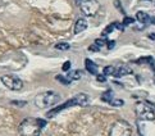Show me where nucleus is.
<instances>
[{
  "label": "nucleus",
  "mask_w": 155,
  "mask_h": 136,
  "mask_svg": "<svg viewBox=\"0 0 155 136\" xmlns=\"http://www.w3.org/2000/svg\"><path fill=\"white\" fill-rule=\"evenodd\" d=\"M136 18H137L138 22H141L142 25H146V23H149V21H150V17H149V14L145 13V12H137Z\"/></svg>",
  "instance_id": "11"
},
{
  "label": "nucleus",
  "mask_w": 155,
  "mask_h": 136,
  "mask_svg": "<svg viewBox=\"0 0 155 136\" xmlns=\"http://www.w3.org/2000/svg\"><path fill=\"white\" fill-rule=\"evenodd\" d=\"M69 48H71V45L67 44V42H60V44L55 45V49H58V50H68Z\"/></svg>",
  "instance_id": "15"
},
{
  "label": "nucleus",
  "mask_w": 155,
  "mask_h": 136,
  "mask_svg": "<svg viewBox=\"0 0 155 136\" xmlns=\"http://www.w3.org/2000/svg\"><path fill=\"white\" fill-rule=\"evenodd\" d=\"M95 44L99 46V48H101V46H104L105 44H107V40H103V39H99V40H96L95 41Z\"/></svg>",
  "instance_id": "18"
},
{
  "label": "nucleus",
  "mask_w": 155,
  "mask_h": 136,
  "mask_svg": "<svg viewBox=\"0 0 155 136\" xmlns=\"http://www.w3.org/2000/svg\"><path fill=\"white\" fill-rule=\"evenodd\" d=\"M113 46H114V41H112V42H108V48H109V49H112Z\"/></svg>",
  "instance_id": "23"
},
{
  "label": "nucleus",
  "mask_w": 155,
  "mask_h": 136,
  "mask_svg": "<svg viewBox=\"0 0 155 136\" xmlns=\"http://www.w3.org/2000/svg\"><path fill=\"white\" fill-rule=\"evenodd\" d=\"M81 76H82V72H81V71H71V72L68 73V76H67V78H68L69 82H72V81L80 80V78H81Z\"/></svg>",
  "instance_id": "12"
},
{
  "label": "nucleus",
  "mask_w": 155,
  "mask_h": 136,
  "mask_svg": "<svg viewBox=\"0 0 155 136\" xmlns=\"http://www.w3.org/2000/svg\"><path fill=\"white\" fill-rule=\"evenodd\" d=\"M135 112L137 118L141 121H154L155 119V105L149 101L136 103Z\"/></svg>",
  "instance_id": "4"
},
{
  "label": "nucleus",
  "mask_w": 155,
  "mask_h": 136,
  "mask_svg": "<svg viewBox=\"0 0 155 136\" xmlns=\"http://www.w3.org/2000/svg\"><path fill=\"white\" fill-rule=\"evenodd\" d=\"M63 71H65V72H67V71H69V68H71V63L69 62H65L64 64H63Z\"/></svg>",
  "instance_id": "21"
},
{
  "label": "nucleus",
  "mask_w": 155,
  "mask_h": 136,
  "mask_svg": "<svg viewBox=\"0 0 155 136\" xmlns=\"http://www.w3.org/2000/svg\"><path fill=\"white\" fill-rule=\"evenodd\" d=\"M130 73H132V71L127 66L115 67V71H114V76H115V77H122V76H126V75H130Z\"/></svg>",
  "instance_id": "9"
},
{
  "label": "nucleus",
  "mask_w": 155,
  "mask_h": 136,
  "mask_svg": "<svg viewBox=\"0 0 155 136\" xmlns=\"http://www.w3.org/2000/svg\"><path fill=\"white\" fill-rule=\"evenodd\" d=\"M87 28V21L85 18H78L74 23V34H81L82 31H85Z\"/></svg>",
  "instance_id": "8"
},
{
  "label": "nucleus",
  "mask_w": 155,
  "mask_h": 136,
  "mask_svg": "<svg viewBox=\"0 0 155 136\" xmlns=\"http://www.w3.org/2000/svg\"><path fill=\"white\" fill-rule=\"evenodd\" d=\"M88 101H90V98H88L87 94H77L76 96H73L72 99L67 100L64 103V104L59 105L57 108H53V109L50 112L46 113V117L48 118H51L53 116H55V114H58L59 112H62L63 109H67V108L69 107H73V105H80V107H85L88 104Z\"/></svg>",
  "instance_id": "2"
},
{
  "label": "nucleus",
  "mask_w": 155,
  "mask_h": 136,
  "mask_svg": "<svg viewBox=\"0 0 155 136\" xmlns=\"http://www.w3.org/2000/svg\"><path fill=\"white\" fill-rule=\"evenodd\" d=\"M85 67L91 75H96L97 73V66L91 61V59H85Z\"/></svg>",
  "instance_id": "10"
},
{
  "label": "nucleus",
  "mask_w": 155,
  "mask_h": 136,
  "mask_svg": "<svg viewBox=\"0 0 155 136\" xmlns=\"http://www.w3.org/2000/svg\"><path fill=\"white\" fill-rule=\"evenodd\" d=\"M60 101V95L57 94L55 91H44L40 92L35 96V105L40 109H44V108H50L54 107L55 104H58Z\"/></svg>",
  "instance_id": "3"
},
{
  "label": "nucleus",
  "mask_w": 155,
  "mask_h": 136,
  "mask_svg": "<svg viewBox=\"0 0 155 136\" xmlns=\"http://www.w3.org/2000/svg\"><path fill=\"white\" fill-rule=\"evenodd\" d=\"M97 81H100V82H104V81H105V75H99V76H97Z\"/></svg>",
  "instance_id": "22"
},
{
  "label": "nucleus",
  "mask_w": 155,
  "mask_h": 136,
  "mask_svg": "<svg viewBox=\"0 0 155 136\" xmlns=\"http://www.w3.org/2000/svg\"><path fill=\"white\" fill-rule=\"evenodd\" d=\"M45 126V121L38 118H26L21 122L18 131L21 136H40L41 128Z\"/></svg>",
  "instance_id": "1"
},
{
  "label": "nucleus",
  "mask_w": 155,
  "mask_h": 136,
  "mask_svg": "<svg viewBox=\"0 0 155 136\" xmlns=\"http://www.w3.org/2000/svg\"><path fill=\"white\" fill-rule=\"evenodd\" d=\"M130 23H134V18H130V17L124 18V21H123V26H127V25H130Z\"/></svg>",
  "instance_id": "20"
},
{
  "label": "nucleus",
  "mask_w": 155,
  "mask_h": 136,
  "mask_svg": "<svg viewBox=\"0 0 155 136\" xmlns=\"http://www.w3.org/2000/svg\"><path fill=\"white\" fill-rule=\"evenodd\" d=\"M101 99H103L104 101H107V103H110V101H112V100L114 99V98H113V92L110 91V90H108L107 92H104V94H103Z\"/></svg>",
  "instance_id": "13"
},
{
  "label": "nucleus",
  "mask_w": 155,
  "mask_h": 136,
  "mask_svg": "<svg viewBox=\"0 0 155 136\" xmlns=\"http://www.w3.org/2000/svg\"><path fill=\"white\" fill-rule=\"evenodd\" d=\"M0 81H2L9 90H13V91H19V90H22V88H23L22 80L14 75H4L0 77Z\"/></svg>",
  "instance_id": "7"
},
{
  "label": "nucleus",
  "mask_w": 155,
  "mask_h": 136,
  "mask_svg": "<svg viewBox=\"0 0 155 136\" xmlns=\"http://www.w3.org/2000/svg\"><path fill=\"white\" fill-rule=\"evenodd\" d=\"M114 71H115V67L114 66H107L104 68V75L105 76H114Z\"/></svg>",
  "instance_id": "14"
},
{
  "label": "nucleus",
  "mask_w": 155,
  "mask_h": 136,
  "mask_svg": "<svg viewBox=\"0 0 155 136\" xmlns=\"http://www.w3.org/2000/svg\"><path fill=\"white\" fill-rule=\"evenodd\" d=\"M88 50H90V51H99V50H100V48H99V46L95 44V42H94V44H92L90 48H88Z\"/></svg>",
  "instance_id": "19"
},
{
  "label": "nucleus",
  "mask_w": 155,
  "mask_h": 136,
  "mask_svg": "<svg viewBox=\"0 0 155 136\" xmlns=\"http://www.w3.org/2000/svg\"><path fill=\"white\" fill-rule=\"evenodd\" d=\"M78 5L81 12L85 15H87V17L95 15L99 12V9H100V3L97 0H80Z\"/></svg>",
  "instance_id": "6"
},
{
  "label": "nucleus",
  "mask_w": 155,
  "mask_h": 136,
  "mask_svg": "<svg viewBox=\"0 0 155 136\" xmlns=\"http://www.w3.org/2000/svg\"><path fill=\"white\" fill-rule=\"evenodd\" d=\"M109 104H112L114 107H120V105H123V100H120V99H113L112 101L109 103Z\"/></svg>",
  "instance_id": "16"
},
{
  "label": "nucleus",
  "mask_w": 155,
  "mask_h": 136,
  "mask_svg": "<svg viewBox=\"0 0 155 136\" xmlns=\"http://www.w3.org/2000/svg\"><path fill=\"white\" fill-rule=\"evenodd\" d=\"M109 136H132L131 124L124 119H118L110 127Z\"/></svg>",
  "instance_id": "5"
},
{
  "label": "nucleus",
  "mask_w": 155,
  "mask_h": 136,
  "mask_svg": "<svg viewBox=\"0 0 155 136\" xmlns=\"http://www.w3.org/2000/svg\"><path fill=\"white\" fill-rule=\"evenodd\" d=\"M57 80H59L62 84H65V85H68V84H71L69 81H68V78L67 77H63V76H57Z\"/></svg>",
  "instance_id": "17"
}]
</instances>
